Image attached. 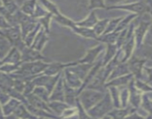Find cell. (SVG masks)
Segmentation results:
<instances>
[{
	"label": "cell",
	"mask_w": 152,
	"mask_h": 119,
	"mask_svg": "<svg viewBox=\"0 0 152 119\" xmlns=\"http://www.w3.org/2000/svg\"><path fill=\"white\" fill-rule=\"evenodd\" d=\"M0 36L2 37H4V35H3V31L1 30H0Z\"/></svg>",
	"instance_id": "obj_58"
},
{
	"label": "cell",
	"mask_w": 152,
	"mask_h": 119,
	"mask_svg": "<svg viewBox=\"0 0 152 119\" xmlns=\"http://www.w3.org/2000/svg\"><path fill=\"white\" fill-rule=\"evenodd\" d=\"M94 64H86V63H78L76 64L75 65H73V66L69 67L70 69L73 71V72L75 73L82 80H84L85 78L86 77V76L88 75V72L90 71V70L91 69V68L93 67Z\"/></svg>",
	"instance_id": "obj_18"
},
{
	"label": "cell",
	"mask_w": 152,
	"mask_h": 119,
	"mask_svg": "<svg viewBox=\"0 0 152 119\" xmlns=\"http://www.w3.org/2000/svg\"><path fill=\"white\" fill-rule=\"evenodd\" d=\"M134 55L146 60H152V46L142 44L139 48H137L135 49Z\"/></svg>",
	"instance_id": "obj_25"
},
{
	"label": "cell",
	"mask_w": 152,
	"mask_h": 119,
	"mask_svg": "<svg viewBox=\"0 0 152 119\" xmlns=\"http://www.w3.org/2000/svg\"><path fill=\"white\" fill-rule=\"evenodd\" d=\"M32 93L34 94V95H35L36 96L41 98L42 100H43V101H45V102H50V94L49 93L48 91L45 88L42 87V86H36V87L34 88Z\"/></svg>",
	"instance_id": "obj_33"
},
{
	"label": "cell",
	"mask_w": 152,
	"mask_h": 119,
	"mask_svg": "<svg viewBox=\"0 0 152 119\" xmlns=\"http://www.w3.org/2000/svg\"><path fill=\"white\" fill-rule=\"evenodd\" d=\"M22 64H2L1 66H0V71L4 72L7 74H11L13 73L16 72L19 68H20Z\"/></svg>",
	"instance_id": "obj_42"
},
{
	"label": "cell",
	"mask_w": 152,
	"mask_h": 119,
	"mask_svg": "<svg viewBox=\"0 0 152 119\" xmlns=\"http://www.w3.org/2000/svg\"><path fill=\"white\" fill-rule=\"evenodd\" d=\"M48 40V34L41 27L39 31L37 34L34 43H33L31 48L36 49V50L41 51H42L43 48L45 47V44Z\"/></svg>",
	"instance_id": "obj_16"
},
{
	"label": "cell",
	"mask_w": 152,
	"mask_h": 119,
	"mask_svg": "<svg viewBox=\"0 0 152 119\" xmlns=\"http://www.w3.org/2000/svg\"><path fill=\"white\" fill-rule=\"evenodd\" d=\"M6 119H20V118H18L17 117H16L15 115H9L6 117Z\"/></svg>",
	"instance_id": "obj_55"
},
{
	"label": "cell",
	"mask_w": 152,
	"mask_h": 119,
	"mask_svg": "<svg viewBox=\"0 0 152 119\" xmlns=\"http://www.w3.org/2000/svg\"><path fill=\"white\" fill-rule=\"evenodd\" d=\"M114 109V106L112 99H111L109 92L107 89L104 98L93 108L88 110V113L93 119H99L109 114Z\"/></svg>",
	"instance_id": "obj_2"
},
{
	"label": "cell",
	"mask_w": 152,
	"mask_h": 119,
	"mask_svg": "<svg viewBox=\"0 0 152 119\" xmlns=\"http://www.w3.org/2000/svg\"><path fill=\"white\" fill-rule=\"evenodd\" d=\"M146 61V60L138 57L133 54L132 57L126 62L129 65L131 74H133L134 79L142 80V71L144 70L145 63Z\"/></svg>",
	"instance_id": "obj_6"
},
{
	"label": "cell",
	"mask_w": 152,
	"mask_h": 119,
	"mask_svg": "<svg viewBox=\"0 0 152 119\" xmlns=\"http://www.w3.org/2000/svg\"><path fill=\"white\" fill-rule=\"evenodd\" d=\"M50 101L65 102V80L63 72L50 95Z\"/></svg>",
	"instance_id": "obj_12"
},
{
	"label": "cell",
	"mask_w": 152,
	"mask_h": 119,
	"mask_svg": "<svg viewBox=\"0 0 152 119\" xmlns=\"http://www.w3.org/2000/svg\"><path fill=\"white\" fill-rule=\"evenodd\" d=\"M22 104L20 101L16 99V98H11L5 104L2 106V109L4 112V114L5 117L9 115H11L13 114L17 107Z\"/></svg>",
	"instance_id": "obj_26"
},
{
	"label": "cell",
	"mask_w": 152,
	"mask_h": 119,
	"mask_svg": "<svg viewBox=\"0 0 152 119\" xmlns=\"http://www.w3.org/2000/svg\"><path fill=\"white\" fill-rule=\"evenodd\" d=\"M78 96V89L71 87L65 81V103H66L70 107H76Z\"/></svg>",
	"instance_id": "obj_15"
},
{
	"label": "cell",
	"mask_w": 152,
	"mask_h": 119,
	"mask_svg": "<svg viewBox=\"0 0 152 119\" xmlns=\"http://www.w3.org/2000/svg\"><path fill=\"white\" fill-rule=\"evenodd\" d=\"M105 48V46L104 44H99L95 47L90 48L87 52L86 55L79 60L77 62L78 63H86V64H94L96 62V58L99 55V54Z\"/></svg>",
	"instance_id": "obj_10"
},
{
	"label": "cell",
	"mask_w": 152,
	"mask_h": 119,
	"mask_svg": "<svg viewBox=\"0 0 152 119\" xmlns=\"http://www.w3.org/2000/svg\"><path fill=\"white\" fill-rule=\"evenodd\" d=\"M108 90L109 92L110 95H111V99H112L114 108H121L120 89L118 87H116V86H109V87H108Z\"/></svg>",
	"instance_id": "obj_30"
},
{
	"label": "cell",
	"mask_w": 152,
	"mask_h": 119,
	"mask_svg": "<svg viewBox=\"0 0 152 119\" xmlns=\"http://www.w3.org/2000/svg\"><path fill=\"white\" fill-rule=\"evenodd\" d=\"M151 25L152 24L150 21L141 20L134 28V34L135 42H136V48L143 44L144 39Z\"/></svg>",
	"instance_id": "obj_7"
},
{
	"label": "cell",
	"mask_w": 152,
	"mask_h": 119,
	"mask_svg": "<svg viewBox=\"0 0 152 119\" xmlns=\"http://www.w3.org/2000/svg\"><path fill=\"white\" fill-rule=\"evenodd\" d=\"M1 61L3 64H22V53L17 48L13 47Z\"/></svg>",
	"instance_id": "obj_17"
},
{
	"label": "cell",
	"mask_w": 152,
	"mask_h": 119,
	"mask_svg": "<svg viewBox=\"0 0 152 119\" xmlns=\"http://www.w3.org/2000/svg\"><path fill=\"white\" fill-rule=\"evenodd\" d=\"M144 71H145V73L147 74V80L146 83H149L152 82V67H144Z\"/></svg>",
	"instance_id": "obj_53"
},
{
	"label": "cell",
	"mask_w": 152,
	"mask_h": 119,
	"mask_svg": "<svg viewBox=\"0 0 152 119\" xmlns=\"http://www.w3.org/2000/svg\"><path fill=\"white\" fill-rule=\"evenodd\" d=\"M131 74V72L127 62L120 63L114 68V70L112 71L111 74H110L109 77H108V80L107 82L114 80V79L115 78H117V77H123V76L127 75V74Z\"/></svg>",
	"instance_id": "obj_20"
},
{
	"label": "cell",
	"mask_w": 152,
	"mask_h": 119,
	"mask_svg": "<svg viewBox=\"0 0 152 119\" xmlns=\"http://www.w3.org/2000/svg\"><path fill=\"white\" fill-rule=\"evenodd\" d=\"M128 88L129 90V105L137 109L141 106L143 94L135 86L134 78L130 82Z\"/></svg>",
	"instance_id": "obj_8"
},
{
	"label": "cell",
	"mask_w": 152,
	"mask_h": 119,
	"mask_svg": "<svg viewBox=\"0 0 152 119\" xmlns=\"http://www.w3.org/2000/svg\"><path fill=\"white\" fill-rule=\"evenodd\" d=\"M0 119H6V117L2 109V105L1 104H0Z\"/></svg>",
	"instance_id": "obj_54"
},
{
	"label": "cell",
	"mask_w": 152,
	"mask_h": 119,
	"mask_svg": "<svg viewBox=\"0 0 152 119\" xmlns=\"http://www.w3.org/2000/svg\"><path fill=\"white\" fill-rule=\"evenodd\" d=\"M107 10H124L132 12L137 16H142L149 12L150 6L148 2L139 1L123 4H111L107 7Z\"/></svg>",
	"instance_id": "obj_3"
},
{
	"label": "cell",
	"mask_w": 152,
	"mask_h": 119,
	"mask_svg": "<svg viewBox=\"0 0 152 119\" xmlns=\"http://www.w3.org/2000/svg\"><path fill=\"white\" fill-rule=\"evenodd\" d=\"M99 119H112V118H111V116H109L108 115H107L104 116V117L101 118H99Z\"/></svg>",
	"instance_id": "obj_56"
},
{
	"label": "cell",
	"mask_w": 152,
	"mask_h": 119,
	"mask_svg": "<svg viewBox=\"0 0 152 119\" xmlns=\"http://www.w3.org/2000/svg\"><path fill=\"white\" fill-rule=\"evenodd\" d=\"M2 61H1V60L0 59V66H1V65H2Z\"/></svg>",
	"instance_id": "obj_59"
},
{
	"label": "cell",
	"mask_w": 152,
	"mask_h": 119,
	"mask_svg": "<svg viewBox=\"0 0 152 119\" xmlns=\"http://www.w3.org/2000/svg\"><path fill=\"white\" fill-rule=\"evenodd\" d=\"M134 77V75L132 74H127V75L123 76V77H117V78L114 79L112 80L107 82L106 83V88L109 86H116V87H123V86H128L130 82L132 81Z\"/></svg>",
	"instance_id": "obj_21"
},
{
	"label": "cell",
	"mask_w": 152,
	"mask_h": 119,
	"mask_svg": "<svg viewBox=\"0 0 152 119\" xmlns=\"http://www.w3.org/2000/svg\"><path fill=\"white\" fill-rule=\"evenodd\" d=\"M13 115L20 119H39L34 115L24 104H21Z\"/></svg>",
	"instance_id": "obj_24"
},
{
	"label": "cell",
	"mask_w": 152,
	"mask_h": 119,
	"mask_svg": "<svg viewBox=\"0 0 152 119\" xmlns=\"http://www.w3.org/2000/svg\"><path fill=\"white\" fill-rule=\"evenodd\" d=\"M63 77L65 81L67 84L71 87L76 89H80L83 85V80L77 75L74 72H73L69 67L65 68L63 71Z\"/></svg>",
	"instance_id": "obj_13"
},
{
	"label": "cell",
	"mask_w": 152,
	"mask_h": 119,
	"mask_svg": "<svg viewBox=\"0 0 152 119\" xmlns=\"http://www.w3.org/2000/svg\"><path fill=\"white\" fill-rule=\"evenodd\" d=\"M39 2L44 6L45 8L48 10L49 13L53 15V16H56L60 13V11L58 9L57 6L53 2L49 1H40Z\"/></svg>",
	"instance_id": "obj_40"
},
{
	"label": "cell",
	"mask_w": 152,
	"mask_h": 119,
	"mask_svg": "<svg viewBox=\"0 0 152 119\" xmlns=\"http://www.w3.org/2000/svg\"><path fill=\"white\" fill-rule=\"evenodd\" d=\"M143 44L148 45V46H152V25L148 29L146 35H145V39H144Z\"/></svg>",
	"instance_id": "obj_50"
},
{
	"label": "cell",
	"mask_w": 152,
	"mask_h": 119,
	"mask_svg": "<svg viewBox=\"0 0 152 119\" xmlns=\"http://www.w3.org/2000/svg\"><path fill=\"white\" fill-rule=\"evenodd\" d=\"M37 1H27L23 2L22 5L21 6L20 10L22 13L28 15V16H33L34 11H35L36 6H37Z\"/></svg>",
	"instance_id": "obj_32"
},
{
	"label": "cell",
	"mask_w": 152,
	"mask_h": 119,
	"mask_svg": "<svg viewBox=\"0 0 152 119\" xmlns=\"http://www.w3.org/2000/svg\"><path fill=\"white\" fill-rule=\"evenodd\" d=\"M40 28H41V25L38 22L37 27H36L31 33H29V34L27 35V37L25 38V40H24V43H25V46H28V47H31L34 40H35L36 37H37V34H38V32L39 31Z\"/></svg>",
	"instance_id": "obj_39"
},
{
	"label": "cell",
	"mask_w": 152,
	"mask_h": 119,
	"mask_svg": "<svg viewBox=\"0 0 152 119\" xmlns=\"http://www.w3.org/2000/svg\"><path fill=\"white\" fill-rule=\"evenodd\" d=\"M62 73L56 74L54 76H48L45 74H40L37 77L32 80L33 84L34 86H42L44 87L48 91L50 94H51L52 91L54 89L55 86L56 85L57 82L59 81V78L62 76Z\"/></svg>",
	"instance_id": "obj_5"
},
{
	"label": "cell",
	"mask_w": 152,
	"mask_h": 119,
	"mask_svg": "<svg viewBox=\"0 0 152 119\" xmlns=\"http://www.w3.org/2000/svg\"><path fill=\"white\" fill-rule=\"evenodd\" d=\"M1 38H4V37H1V36H0V39H1Z\"/></svg>",
	"instance_id": "obj_60"
},
{
	"label": "cell",
	"mask_w": 152,
	"mask_h": 119,
	"mask_svg": "<svg viewBox=\"0 0 152 119\" xmlns=\"http://www.w3.org/2000/svg\"><path fill=\"white\" fill-rule=\"evenodd\" d=\"M135 86H137L139 90L142 92L147 93V92H152V87L148 85V83L145 82L144 80H138V79H134Z\"/></svg>",
	"instance_id": "obj_46"
},
{
	"label": "cell",
	"mask_w": 152,
	"mask_h": 119,
	"mask_svg": "<svg viewBox=\"0 0 152 119\" xmlns=\"http://www.w3.org/2000/svg\"><path fill=\"white\" fill-rule=\"evenodd\" d=\"M119 35H120V32L114 31L112 33H109V34H103V35L100 36V37H98L97 41L101 42L103 44H107V46L108 45H115L117 43Z\"/></svg>",
	"instance_id": "obj_29"
},
{
	"label": "cell",
	"mask_w": 152,
	"mask_h": 119,
	"mask_svg": "<svg viewBox=\"0 0 152 119\" xmlns=\"http://www.w3.org/2000/svg\"><path fill=\"white\" fill-rule=\"evenodd\" d=\"M77 64V61L76 62H68V63H63V62H51L49 64L48 67L45 69V71L43 72L42 74L48 76H54L56 74H59L60 73L63 72L65 68L68 67L73 66Z\"/></svg>",
	"instance_id": "obj_11"
},
{
	"label": "cell",
	"mask_w": 152,
	"mask_h": 119,
	"mask_svg": "<svg viewBox=\"0 0 152 119\" xmlns=\"http://www.w3.org/2000/svg\"><path fill=\"white\" fill-rule=\"evenodd\" d=\"M145 117H144L143 115L140 114L137 112V109L136 111H134V112L131 113L129 115H128L127 117L125 119H145Z\"/></svg>",
	"instance_id": "obj_52"
},
{
	"label": "cell",
	"mask_w": 152,
	"mask_h": 119,
	"mask_svg": "<svg viewBox=\"0 0 152 119\" xmlns=\"http://www.w3.org/2000/svg\"><path fill=\"white\" fill-rule=\"evenodd\" d=\"M72 31L75 32L78 35L82 36L83 37H86L88 39H92V40H97L98 37L95 34L94 31L92 28H86L83 27L77 26V25L73 28Z\"/></svg>",
	"instance_id": "obj_27"
},
{
	"label": "cell",
	"mask_w": 152,
	"mask_h": 119,
	"mask_svg": "<svg viewBox=\"0 0 152 119\" xmlns=\"http://www.w3.org/2000/svg\"><path fill=\"white\" fill-rule=\"evenodd\" d=\"M13 48L10 42L5 38L0 39V59L2 60Z\"/></svg>",
	"instance_id": "obj_35"
},
{
	"label": "cell",
	"mask_w": 152,
	"mask_h": 119,
	"mask_svg": "<svg viewBox=\"0 0 152 119\" xmlns=\"http://www.w3.org/2000/svg\"><path fill=\"white\" fill-rule=\"evenodd\" d=\"M10 25L8 23L5 18L0 13V30L4 31V30L7 29V28H10Z\"/></svg>",
	"instance_id": "obj_51"
},
{
	"label": "cell",
	"mask_w": 152,
	"mask_h": 119,
	"mask_svg": "<svg viewBox=\"0 0 152 119\" xmlns=\"http://www.w3.org/2000/svg\"><path fill=\"white\" fill-rule=\"evenodd\" d=\"M105 93L106 92L85 89L79 95L78 100L83 108L88 112L104 98Z\"/></svg>",
	"instance_id": "obj_1"
},
{
	"label": "cell",
	"mask_w": 152,
	"mask_h": 119,
	"mask_svg": "<svg viewBox=\"0 0 152 119\" xmlns=\"http://www.w3.org/2000/svg\"><path fill=\"white\" fill-rule=\"evenodd\" d=\"M25 97L26 98L27 100V104H29V105L32 106L34 108L39 109L45 110V111L53 113L52 112V110L50 109V108L48 106V103L45 102L43 100H42L41 98H39V97L36 96L35 95H34L33 93L29 94V95H25ZM54 114V113H53Z\"/></svg>",
	"instance_id": "obj_14"
},
{
	"label": "cell",
	"mask_w": 152,
	"mask_h": 119,
	"mask_svg": "<svg viewBox=\"0 0 152 119\" xmlns=\"http://www.w3.org/2000/svg\"><path fill=\"white\" fill-rule=\"evenodd\" d=\"M48 106L50 109L52 110V112L56 115L59 116L60 118L62 117V114H63L65 110L71 107L69 105H68L66 103L62 102V101H50L48 103Z\"/></svg>",
	"instance_id": "obj_23"
},
{
	"label": "cell",
	"mask_w": 152,
	"mask_h": 119,
	"mask_svg": "<svg viewBox=\"0 0 152 119\" xmlns=\"http://www.w3.org/2000/svg\"><path fill=\"white\" fill-rule=\"evenodd\" d=\"M120 93V104L121 108H126L129 105V90L128 86L119 88Z\"/></svg>",
	"instance_id": "obj_38"
},
{
	"label": "cell",
	"mask_w": 152,
	"mask_h": 119,
	"mask_svg": "<svg viewBox=\"0 0 152 119\" xmlns=\"http://www.w3.org/2000/svg\"><path fill=\"white\" fill-rule=\"evenodd\" d=\"M53 19H54L56 22H59L60 25L65 27H68V28H71V29H73V28L76 25V22H74V21H72L71 19L67 17V16H64V15L61 13H59V15H57V16H53Z\"/></svg>",
	"instance_id": "obj_36"
},
{
	"label": "cell",
	"mask_w": 152,
	"mask_h": 119,
	"mask_svg": "<svg viewBox=\"0 0 152 119\" xmlns=\"http://www.w3.org/2000/svg\"><path fill=\"white\" fill-rule=\"evenodd\" d=\"M145 119H152V116L150 115H148L147 116V117H145Z\"/></svg>",
	"instance_id": "obj_57"
},
{
	"label": "cell",
	"mask_w": 152,
	"mask_h": 119,
	"mask_svg": "<svg viewBox=\"0 0 152 119\" xmlns=\"http://www.w3.org/2000/svg\"><path fill=\"white\" fill-rule=\"evenodd\" d=\"M107 6L108 5L105 4V1H99V0H93V1H90L88 2V9L93 11V10H96V9H107Z\"/></svg>",
	"instance_id": "obj_47"
},
{
	"label": "cell",
	"mask_w": 152,
	"mask_h": 119,
	"mask_svg": "<svg viewBox=\"0 0 152 119\" xmlns=\"http://www.w3.org/2000/svg\"><path fill=\"white\" fill-rule=\"evenodd\" d=\"M10 96L2 89V88L0 87V104L1 105H4L10 99Z\"/></svg>",
	"instance_id": "obj_49"
},
{
	"label": "cell",
	"mask_w": 152,
	"mask_h": 119,
	"mask_svg": "<svg viewBox=\"0 0 152 119\" xmlns=\"http://www.w3.org/2000/svg\"><path fill=\"white\" fill-rule=\"evenodd\" d=\"M48 12L44 7V6L39 2V1H37V6H36L35 11H34V15H33L32 17L34 18L35 19L38 20V19H41V18L44 17V16H47L48 14Z\"/></svg>",
	"instance_id": "obj_41"
},
{
	"label": "cell",
	"mask_w": 152,
	"mask_h": 119,
	"mask_svg": "<svg viewBox=\"0 0 152 119\" xmlns=\"http://www.w3.org/2000/svg\"><path fill=\"white\" fill-rule=\"evenodd\" d=\"M77 114H78L79 119H93L88 115V112L85 109L80 103L79 100H77Z\"/></svg>",
	"instance_id": "obj_48"
},
{
	"label": "cell",
	"mask_w": 152,
	"mask_h": 119,
	"mask_svg": "<svg viewBox=\"0 0 152 119\" xmlns=\"http://www.w3.org/2000/svg\"><path fill=\"white\" fill-rule=\"evenodd\" d=\"M22 62H36V61L44 60L46 59L42 54L41 51L36 50L31 47L25 46L22 51Z\"/></svg>",
	"instance_id": "obj_9"
},
{
	"label": "cell",
	"mask_w": 152,
	"mask_h": 119,
	"mask_svg": "<svg viewBox=\"0 0 152 119\" xmlns=\"http://www.w3.org/2000/svg\"><path fill=\"white\" fill-rule=\"evenodd\" d=\"M2 31L4 38L8 40L13 47L17 48L21 51L26 46L22 39V31L19 25L12 26Z\"/></svg>",
	"instance_id": "obj_4"
},
{
	"label": "cell",
	"mask_w": 152,
	"mask_h": 119,
	"mask_svg": "<svg viewBox=\"0 0 152 119\" xmlns=\"http://www.w3.org/2000/svg\"><path fill=\"white\" fill-rule=\"evenodd\" d=\"M137 16H138L137 14L132 13V14H129L128 15V16L123 17V19H122V20L120 21V23H119L118 27H117L116 31L120 32V31H123V30L126 29V28H129V27L130 26L131 24L133 22L134 20H135V19H136Z\"/></svg>",
	"instance_id": "obj_31"
},
{
	"label": "cell",
	"mask_w": 152,
	"mask_h": 119,
	"mask_svg": "<svg viewBox=\"0 0 152 119\" xmlns=\"http://www.w3.org/2000/svg\"><path fill=\"white\" fill-rule=\"evenodd\" d=\"M1 4H2V6H4V7L13 15L16 14V13L20 10V8H19V6H18V4H16L15 1H1Z\"/></svg>",
	"instance_id": "obj_45"
},
{
	"label": "cell",
	"mask_w": 152,
	"mask_h": 119,
	"mask_svg": "<svg viewBox=\"0 0 152 119\" xmlns=\"http://www.w3.org/2000/svg\"><path fill=\"white\" fill-rule=\"evenodd\" d=\"M140 107L143 109L148 115L152 116V100L148 95V92L143 93L142 98V103H141Z\"/></svg>",
	"instance_id": "obj_37"
},
{
	"label": "cell",
	"mask_w": 152,
	"mask_h": 119,
	"mask_svg": "<svg viewBox=\"0 0 152 119\" xmlns=\"http://www.w3.org/2000/svg\"><path fill=\"white\" fill-rule=\"evenodd\" d=\"M109 20L110 19H101V20L98 21V22L96 24V25L93 28L95 34H96L98 37L103 35V34L105 31V29H106L107 26H108V22H109Z\"/></svg>",
	"instance_id": "obj_34"
},
{
	"label": "cell",
	"mask_w": 152,
	"mask_h": 119,
	"mask_svg": "<svg viewBox=\"0 0 152 119\" xmlns=\"http://www.w3.org/2000/svg\"><path fill=\"white\" fill-rule=\"evenodd\" d=\"M119 51V48L117 47V45H108L106 46V51H105V55L102 57V65L105 66L110 61L114 59V57L116 56L117 53Z\"/></svg>",
	"instance_id": "obj_28"
},
{
	"label": "cell",
	"mask_w": 152,
	"mask_h": 119,
	"mask_svg": "<svg viewBox=\"0 0 152 119\" xmlns=\"http://www.w3.org/2000/svg\"><path fill=\"white\" fill-rule=\"evenodd\" d=\"M98 19L96 16V13L94 10L91 12L87 17L85 18L83 20L80 21V22H76V25L77 26L83 27V28H92L93 29L94 27L96 25V24L98 22Z\"/></svg>",
	"instance_id": "obj_22"
},
{
	"label": "cell",
	"mask_w": 152,
	"mask_h": 119,
	"mask_svg": "<svg viewBox=\"0 0 152 119\" xmlns=\"http://www.w3.org/2000/svg\"><path fill=\"white\" fill-rule=\"evenodd\" d=\"M123 17H119L116 18V19H110L109 22H108V26H107L105 33H104L103 34H109V33H112L114 32V31H116L117 27H118L119 23H120V21L123 19Z\"/></svg>",
	"instance_id": "obj_44"
},
{
	"label": "cell",
	"mask_w": 152,
	"mask_h": 119,
	"mask_svg": "<svg viewBox=\"0 0 152 119\" xmlns=\"http://www.w3.org/2000/svg\"><path fill=\"white\" fill-rule=\"evenodd\" d=\"M137 109L134 108L131 105H129L126 108H120L116 109L114 108L111 112L108 114V115L111 116L112 119H125L128 115L131 113L136 111Z\"/></svg>",
	"instance_id": "obj_19"
},
{
	"label": "cell",
	"mask_w": 152,
	"mask_h": 119,
	"mask_svg": "<svg viewBox=\"0 0 152 119\" xmlns=\"http://www.w3.org/2000/svg\"><path fill=\"white\" fill-rule=\"evenodd\" d=\"M53 15L50 14V13H48L47 16H44V17L41 18V19H38V22L41 25V27L49 34L50 33V20L53 18Z\"/></svg>",
	"instance_id": "obj_43"
}]
</instances>
